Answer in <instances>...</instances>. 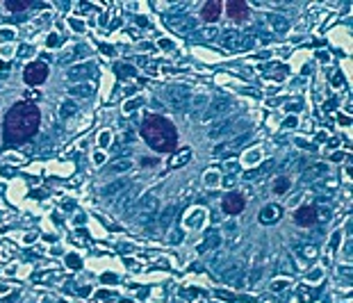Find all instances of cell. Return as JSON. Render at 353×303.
<instances>
[{
    "mask_svg": "<svg viewBox=\"0 0 353 303\" xmlns=\"http://www.w3.org/2000/svg\"><path fill=\"white\" fill-rule=\"evenodd\" d=\"M41 114L37 105L21 100L7 112L5 116V141L7 144H23V141L32 139L39 130Z\"/></svg>",
    "mask_w": 353,
    "mask_h": 303,
    "instance_id": "6da1fadb",
    "label": "cell"
},
{
    "mask_svg": "<svg viewBox=\"0 0 353 303\" xmlns=\"http://www.w3.org/2000/svg\"><path fill=\"white\" fill-rule=\"evenodd\" d=\"M141 137L146 139V144L150 148L159 150V153H169L178 144V132H175L173 123L157 114H150L144 119V123H141Z\"/></svg>",
    "mask_w": 353,
    "mask_h": 303,
    "instance_id": "7a4b0ae2",
    "label": "cell"
},
{
    "mask_svg": "<svg viewBox=\"0 0 353 303\" xmlns=\"http://www.w3.org/2000/svg\"><path fill=\"white\" fill-rule=\"evenodd\" d=\"M157 196L153 194V192H148V194H144V199L137 203V210H134V217H137V221H141V224H146V221H150V219L155 217V212H157Z\"/></svg>",
    "mask_w": 353,
    "mask_h": 303,
    "instance_id": "3957f363",
    "label": "cell"
},
{
    "mask_svg": "<svg viewBox=\"0 0 353 303\" xmlns=\"http://www.w3.org/2000/svg\"><path fill=\"white\" fill-rule=\"evenodd\" d=\"M23 78L28 85H41V82L48 78V66H46L44 62H32V64L25 69Z\"/></svg>",
    "mask_w": 353,
    "mask_h": 303,
    "instance_id": "277c9868",
    "label": "cell"
},
{
    "mask_svg": "<svg viewBox=\"0 0 353 303\" xmlns=\"http://www.w3.org/2000/svg\"><path fill=\"white\" fill-rule=\"evenodd\" d=\"M224 46L226 48H233V50H244V48H251L253 46V39H249V35H239L235 30H228L224 35Z\"/></svg>",
    "mask_w": 353,
    "mask_h": 303,
    "instance_id": "5b68a950",
    "label": "cell"
},
{
    "mask_svg": "<svg viewBox=\"0 0 353 303\" xmlns=\"http://www.w3.org/2000/svg\"><path fill=\"white\" fill-rule=\"evenodd\" d=\"M166 98H169V103L173 105L175 109H185L189 105V100H192V94H189L185 87H175V89L166 91Z\"/></svg>",
    "mask_w": 353,
    "mask_h": 303,
    "instance_id": "8992f818",
    "label": "cell"
},
{
    "mask_svg": "<svg viewBox=\"0 0 353 303\" xmlns=\"http://www.w3.org/2000/svg\"><path fill=\"white\" fill-rule=\"evenodd\" d=\"M317 219H319V210L314 205H305V208L296 210V214H294V221L298 226H312Z\"/></svg>",
    "mask_w": 353,
    "mask_h": 303,
    "instance_id": "52a82bcc",
    "label": "cell"
},
{
    "mask_svg": "<svg viewBox=\"0 0 353 303\" xmlns=\"http://www.w3.org/2000/svg\"><path fill=\"white\" fill-rule=\"evenodd\" d=\"M244 196L242 194H237V192H233V194H228L224 199V212H228V214H239L244 210Z\"/></svg>",
    "mask_w": 353,
    "mask_h": 303,
    "instance_id": "ba28073f",
    "label": "cell"
},
{
    "mask_svg": "<svg viewBox=\"0 0 353 303\" xmlns=\"http://www.w3.org/2000/svg\"><path fill=\"white\" fill-rule=\"evenodd\" d=\"M228 14L233 21H244L249 19V5L244 0H230L228 3Z\"/></svg>",
    "mask_w": 353,
    "mask_h": 303,
    "instance_id": "9c48e42d",
    "label": "cell"
},
{
    "mask_svg": "<svg viewBox=\"0 0 353 303\" xmlns=\"http://www.w3.org/2000/svg\"><path fill=\"white\" fill-rule=\"evenodd\" d=\"M228 109H230V100H228V98L214 100V103L210 105V112H205V119H217V116L226 114Z\"/></svg>",
    "mask_w": 353,
    "mask_h": 303,
    "instance_id": "30bf717a",
    "label": "cell"
},
{
    "mask_svg": "<svg viewBox=\"0 0 353 303\" xmlns=\"http://www.w3.org/2000/svg\"><path fill=\"white\" fill-rule=\"evenodd\" d=\"M280 212H283V210H280L278 205H267V208H262V212H260V221H262V224H276L280 219Z\"/></svg>",
    "mask_w": 353,
    "mask_h": 303,
    "instance_id": "8fae6325",
    "label": "cell"
},
{
    "mask_svg": "<svg viewBox=\"0 0 353 303\" xmlns=\"http://www.w3.org/2000/svg\"><path fill=\"white\" fill-rule=\"evenodd\" d=\"M221 14V3H217V0H210L208 5L203 7V12H201V16H203L208 23H212V21H217Z\"/></svg>",
    "mask_w": 353,
    "mask_h": 303,
    "instance_id": "7c38bea8",
    "label": "cell"
},
{
    "mask_svg": "<svg viewBox=\"0 0 353 303\" xmlns=\"http://www.w3.org/2000/svg\"><path fill=\"white\" fill-rule=\"evenodd\" d=\"M169 25L173 28V30L185 32V30H189L194 23H192V19H189V16H169Z\"/></svg>",
    "mask_w": 353,
    "mask_h": 303,
    "instance_id": "4fadbf2b",
    "label": "cell"
},
{
    "mask_svg": "<svg viewBox=\"0 0 353 303\" xmlns=\"http://www.w3.org/2000/svg\"><path fill=\"white\" fill-rule=\"evenodd\" d=\"M189 158H192V148H180L178 153L171 158V167H173V169H178V167H185V164L189 162Z\"/></svg>",
    "mask_w": 353,
    "mask_h": 303,
    "instance_id": "5bb4252c",
    "label": "cell"
},
{
    "mask_svg": "<svg viewBox=\"0 0 353 303\" xmlns=\"http://www.w3.org/2000/svg\"><path fill=\"white\" fill-rule=\"evenodd\" d=\"M125 187H128V183H125V180H116V183H112V185H107V187H103V196H105V199H110V196H114V194H119V192H123Z\"/></svg>",
    "mask_w": 353,
    "mask_h": 303,
    "instance_id": "9a60e30c",
    "label": "cell"
},
{
    "mask_svg": "<svg viewBox=\"0 0 353 303\" xmlns=\"http://www.w3.org/2000/svg\"><path fill=\"white\" fill-rule=\"evenodd\" d=\"M94 64H87V66H75V69L73 71H71V80H78V78H82V75H85V78H87V75H91V73H94Z\"/></svg>",
    "mask_w": 353,
    "mask_h": 303,
    "instance_id": "2e32d148",
    "label": "cell"
},
{
    "mask_svg": "<svg viewBox=\"0 0 353 303\" xmlns=\"http://www.w3.org/2000/svg\"><path fill=\"white\" fill-rule=\"evenodd\" d=\"M201 224H203V210H196V212L189 214L187 226H192V228H199Z\"/></svg>",
    "mask_w": 353,
    "mask_h": 303,
    "instance_id": "e0dca14e",
    "label": "cell"
},
{
    "mask_svg": "<svg viewBox=\"0 0 353 303\" xmlns=\"http://www.w3.org/2000/svg\"><path fill=\"white\" fill-rule=\"evenodd\" d=\"M71 94H73V96H85V98H89V96L94 94V87H91V85H80V87H73V89H71Z\"/></svg>",
    "mask_w": 353,
    "mask_h": 303,
    "instance_id": "ac0fdd59",
    "label": "cell"
},
{
    "mask_svg": "<svg viewBox=\"0 0 353 303\" xmlns=\"http://www.w3.org/2000/svg\"><path fill=\"white\" fill-rule=\"evenodd\" d=\"M287 189H289V180H287V178H278V180H276V185H274V192H276V194H285Z\"/></svg>",
    "mask_w": 353,
    "mask_h": 303,
    "instance_id": "d6986e66",
    "label": "cell"
},
{
    "mask_svg": "<svg viewBox=\"0 0 353 303\" xmlns=\"http://www.w3.org/2000/svg\"><path fill=\"white\" fill-rule=\"evenodd\" d=\"M228 125H230V121H221V123L217 125V128L210 130V137H221V134H224L226 130H228Z\"/></svg>",
    "mask_w": 353,
    "mask_h": 303,
    "instance_id": "ffe728a7",
    "label": "cell"
},
{
    "mask_svg": "<svg viewBox=\"0 0 353 303\" xmlns=\"http://www.w3.org/2000/svg\"><path fill=\"white\" fill-rule=\"evenodd\" d=\"M30 7V3H14V0H7V10L10 12H23Z\"/></svg>",
    "mask_w": 353,
    "mask_h": 303,
    "instance_id": "44dd1931",
    "label": "cell"
},
{
    "mask_svg": "<svg viewBox=\"0 0 353 303\" xmlns=\"http://www.w3.org/2000/svg\"><path fill=\"white\" fill-rule=\"evenodd\" d=\"M271 25H274V28H276V30H278V32L287 30V21H285V19H280V16H271Z\"/></svg>",
    "mask_w": 353,
    "mask_h": 303,
    "instance_id": "7402d4cb",
    "label": "cell"
},
{
    "mask_svg": "<svg viewBox=\"0 0 353 303\" xmlns=\"http://www.w3.org/2000/svg\"><path fill=\"white\" fill-rule=\"evenodd\" d=\"M321 174H326V167H314V169H310V171H305L303 174V178H314V176H321Z\"/></svg>",
    "mask_w": 353,
    "mask_h": 303,
    "instance_id": "603a6c76",
    "label": "cell"
},
{
    "mask_svg": "<svg viewBox=\"0 0 353 303\" xmlns=\"http://www.w3.org/2000/svg\"><path fill=\"white\" fill-rule=\"evenodd\" d=\"M75 114V105L71 103H62V116H73Z\"/></svg>",
    "mask_w": 353,
    "mask_h": 303,
    "instance_id": "cb8c5ba5",
    "label": "cell"
},
{
    "mask_svg": "<svg viewBox=\"0 0 353 303\" xmlns=\"http://www.w3.org/2000/svg\"><path fill=\"white\" fill-rule=\"evenodd\" d=\"M219 244V237L217 235H210V239L205 244H201V251H205V249H210V246H217Z\"/></svg>",
    "mask_w": 353,
    "mask_h": 303,
    "instance_id": "d4e9b609",
    "label": "cell"
},
{
    "mask_svg": "<svg viewBox=\"0 0 353 303\" xmlns=\"http://www.w3.org/2000/svg\"><path fill=\"white\" fill-rule=\"evenodd\" d=\"M199 35L205 37V39H214V37H217V30H214V28H205V30H199Z\"/></svg>",
    "mask_w": 353,
    "mask_h": 303,
    "instance_id": "484cf974",
    "label": "cell"
},
{
    "mask_svg": "<svg viewBox=\"0 0 353 303\" xmlns=\"http://www.w3.org/2000/svg\"><path fill=\"white\" fill-rule=\"evenodd\" d=\"M301 253H305V258L312 260L314 255H317V249H314V246H303V249H301Z\"/></svg>",
    "mask_w": 353,
    "mask_h": 303,
    "instance_id": "4316f807",
    "label": "cell"
},
{
    "mask_svg": "<svg viewBox=\"0 0 353 303\" xmlns=\"http://www.w3.org/2000/svg\"><path fill=\"white\" fill-rule=\"evenodd\" d=\"M114 169H116V171H125V169H130V162H128V160H123V162H116V164H114Z\"/></svg>",
    "mask_w": 353,
    "mask_h": 303,
    "instance_id": "83f0119b",
    "label": "cell"
},
{
    "mask_svg": "<svg viewBox=\"0 0 353 303\" xmlns=\"http://www.w3.org/2000/svg\"><path fill=\"white\" fill-rule=\"evenodd\" d=\"M337 242H339V233H337V235H335V237H333V239H330V246H328V251H330V253H333V251H335V249H337Z\"/></svg>",
    "mask_w": 353,
    "mask_h": 303,
    "instance_id": "f1b7e54d",
    "label": "cell"
},
{
    "mask_svg": "<svg viewBox=\"0 0 353 303\" xmlns=\"http://www.w3.org/2000/svg\"><path fill=\"white\" fill-rule=\"evenodd\" d=\"M205 178H208V185H217V180H219V176H217V174H208V176H205Z\"/></svg>",
    "mask_w": 353,
    "mask_h": 303,
    "instance_id": "f546056e",
    "label": "cell"
},
{
    "mask_svg": "<svg viewBox=\"0 0 353 303\" xmlns=\"http://www.w3.org/2000/svg\"><path fill=\"white\" fill-rule=\"evenodd\" d=\"M321 217H323V219H321V221H328V217H330V212H328V210H326V208H323V210H321Z\"/></svg>",
    "mask_w": 353,
    "mask_h": 303,
    "instance_id": "4dcf8cb0",
    "label": "cell"
}]
</instances>
